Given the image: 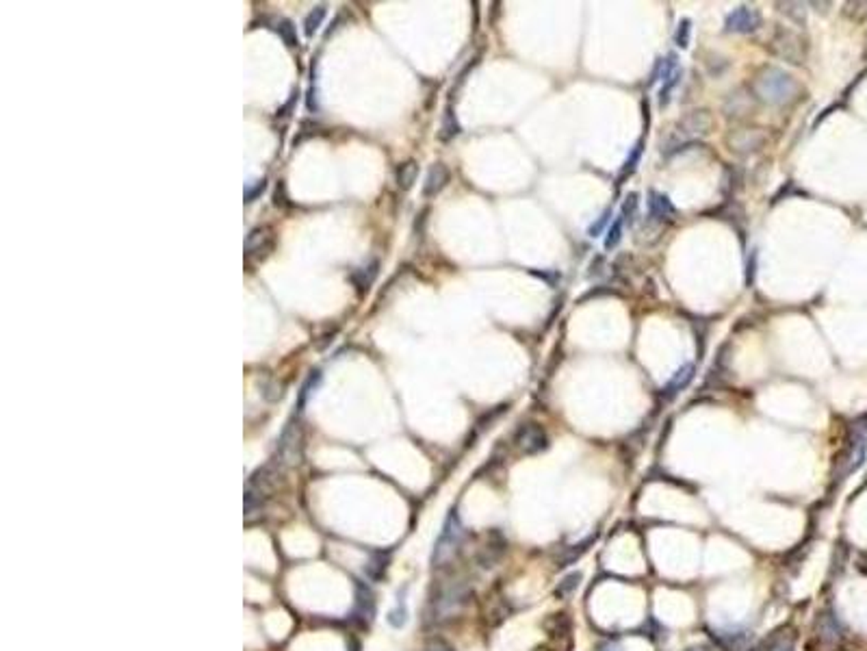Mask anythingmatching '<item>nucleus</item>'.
Instances as JSON below:
<instances>
[{
    "instance_id": "412c9836",
    "label": "nucleus",
    "mask_w": 867,
    "mask_h": 651,
    "mask_svg": "<svg viewBox=\"0 0 867 651\" xmlns=\"http://www.w3.org/2000/svg\"><path fill=\"white\" fill-rule=\"evenodd\" d=\"M638 207H640V196L633 191V193H629L627 198H624L620 217H622V220H627L629 224H633V220H636V215H638Z\"/></svg>"
},
{
    "instance_id": "cd10ccee",
    "label": "nucleus",
    "mask_w": 867,
    "mask_h": 651,
    "mask_svg": "<svg viewBox=\"0 0 867 651\" xmlns=\"http://www.w3.org/2000/svg\"><path fill=\"white\" fill-rule=\"evenodd\" d=\"M265 187H267V185H265V181H258V183H256L252 189H248V191H246V202H248V204H250V202H254V200H256V196H260V193L265 191Z\"/></svg>"
},
{
    "instance_id": "9b49d317",
    "label": "nucleus",
    "mask_w": 867,
    "mask_h": 651,
    "mask_svg": "<svg viewBox=\"0 0 867 651\" xmlns=\"http://www.w3.org/2000/svg\"><path fill=\"white\" fill-rule=\"evenodd\" d=\"M447 183H449V169H447V165H444V163H434V165L427 169V176H425V183H423V196H425V198L438 196V193L444 189Z\"/></svg>"
},
{
    "instance_id": "a878e982",
    "label": "nucleus",
    "mask_w": 867,
    "mask_h": 651,
    "mask_svg": "<svg viewBox=\"0 0 867 651\" xmlns=\"http://www.w3.org/2000/svg\"><path fill=\"white\" fill-rule=\"evenodd\" d=\"M579 579H581V573H570L564 582H560V587H558V591H555V595H558V597L568 595L570 591H575L579 587Z\"/></svg>"
},
{
    "instance_id": "7c9ffc66",
    "label": "nucleus",
    "mask_w": 867,
    "mask_h": 651,
    "mask_svg": "<svg viewBox=\"0 0 867 651\" xmlns=\"http://www.w3.org/2000/svg\"><path fill=\"white\" fill-rule=\"evenodd\" d=\"M685 651H711V647L709 645H696V647H689Z\"/></svg>"
},
{
    "instance_id": "dca6fc26",
    "label": "nucleus",
    "mask_w": 867,
    "mask_h": 651,
    "mask_svg": "<svg viewBox=\"0 0 867 651\" xmlns=\"http://www.w3.org/2000/svg\"><path fill=\"white\" fill-rule=\"evenodd\" d=\"M416 174H419V165H416L414 161L403 163V165L397 169V185H399L401 189H410L412 183L416 181Z\"/></svg>"
},
{
    "instance_id": "2eb2a0df",
    "label": "nucleus",
    "mask_w": 867,
    "mask_h": 651,
    "mask_svg": "<svg viewBox=\"0 0 867 651\" xmlns=\"http://www.w3.org/2000/svg\"><path fill=\"white\" fill-rule=\"evenodd\" d=\"M277 35L282 38V42L287 44V46H297V35H295V26L289 22V20H285V18H277V20H273V26H271Z\"/></svg>"
},
{
    "instance_id": "6ab92c4d",
    "label": "nucleus",
    "mask_w": 867,
    "mask_h": 651,
    "mask_svg": "<svg viewBox=\"0 0 867 651\" xmlns=\"http://www.w3.org/2000/svg\"><path fill=\"white\" fill-rule=\"evenodd\" d=\"M681 77H683V70H679L674 77H670V79L662 85V89H659V107H668V105H670L672 91H674V87L679 85Z\"/></svg>"
},
{
    "instance_id": "aec40b11",
    "label": "nucleus",
    "mask_w": 867,
    "mask_h": 651,
    "mask_svg": "<svg viewBox=\"0 0 867 651\" xmlns=\"http://www.w3.org/2000/svg\"><path fill=\"white\" fill-rule=\"evenodd\" d=\"M375 273H377V263L373 261L369 267H362V269H358L354 276H352V281L356 283V287L358 289H367L371 283H373V278H375Z\"/></svg>"
},
{
    "instance_id": "b1692460",
    "label": "nucleus",
    "mask_w": 867,
    "mask_h": 651,
    "mask_svg": "<svg viewBox=\"0 0 867 651\" xmlns=\"http://www.w3.org/2000/svg\"><path fill=\"white\" fill-rule=\"evenodd\" d=\"M642 148H644V142H638V144L633 146L631 154L627 157V161H624V165H622V172H620V176H627V174H633V169L638 167V163H640V157H642Z\"/></svg>"
},
{
    "instance_id": "1a4fd4ad",
    "label": "nucleus",
    "mask_w": 867,
    "mask_h": 651,
    "mask_svg": "<svg viewBox=\"0 0 867 651\" xmlns=\"http://www.w3.org/2000/svg\"><path fill=\"white\" fill-rule=\"evenodd\" d=\"M271 248H273V237H271V230L265 228V226L250 230V234L246 237V252L250 256L260 259V256L269 254Z\"/></svg>"
},
{
    "instance_id": "9d476101",
    "label": "nucleus",
    "mask_w": 867,
    "mask_h": 651,
    "mask_svg": "<svg viewBox=\"0 0 867 651\" xmlns=\"http://www.w3.org/2000/svg\"><path fill=\"white\" fill-rule=\"evenodd\" d=\"M299 426L291 424V428L282 434L280 445H277V456H280V463H297L295 458H299Z\"/></svg>"
},
{
    "instance_id": "c756f323",
    "label": "nucleus",
    "mask_w": 867,
    "mask_h": 651,
    "mask_svg": "<svg viewBox=\"0 0 867 651\" xmlns=\"http://www.w3.org/2000/svg\"><path fill=\"white\" fill-rule=\"evenodd\" d=\"M599 651H622L616 642H605V645H601L599 647Z\"/></svg>"
},
{
    "instance_id": "f03ea898",
    "label": "nucleus",
    "mask_w": 867,
    "mask_h": 651,
    "mask_svg": "<svg viewBox=\"0 0 867 651\" xmlns=\"http://www.w3.org/2000/svg\"><path fill=\"white\" fill-rule=\"evenodd\" d=\"M464 538V528L460 523V517L456 510L449 512V517L442 526V532L434 545V552H432V565L434 567H442L447 560H451L456 556V552L460 550Z\"/></svg>"
},
{
    "instance_id": "473e14b6",
    "label": "nucleus",
    "mask_w": 867,
    "mask_h": 651,
    "mask_svg": "<svg viewBox=\"0 0 867 651\" xmlns=\"http://www.w3.org/2000/svg\"><path fill=\"white\" fill-rule=\"evenodd\" d=\"M865 61H867V44H865Z\"/></svg>"
},
{
    "instance_id": "2f4dec72",
    "label": "nucleus",
    "mask_w": 867,
    "mask_h": 651,
    "mask_svg": "<svg viewBox=\"0 0 867 651\" xmlns=\"http://www.w3.org/2000/svg\"><path fill=\"white\" fill-rule=\"evenodd\" d=\"M776 651H793V649H791V645H781Z\"/></svg>"
},
{
    "instance_id": "f8f14e48",
    "label": "nucleus",
    "mask_w": 867,
    "mask_h": 651,
    "mask_svg": "<svg viewBox=\"0 0 867 651\" xmlns=\"http://www.w3.org/2000/svg\"><path fill=\"white\" fill-rule=\"evenodd\" d=\"M694 371H696V367H694L691 363H687V365H683L681 369H677L674 375L670 378V383L664 387V397H666V400H672L679 391H683V389L694 380Z\"/></svg>"
},
{
    "instance_id": "393cba45",
    "label": "nucleus",
    "mask_w": 867,
    "mask_h": 651,
    "mask_svg": "<svg viewBox=\"0 0 867 651\" xmlns=\"http://www.w3.org/2000/svg\"><path fill=\"white\" fill-rule=\"evenodd\" d=\"M323 18H326V9H323V7L312 9V13H308V18H306V22H304L306 35H312V33H317V28H319V24H321Z\"/></svg>"
},
{
    "instance_id": "f3484780",
    "label": "nucleus",
    "mask_w": 867,
    "mask_h": 651,
    "mask_svg": "<svg viewBox=\"0 0 867 651\" xmlns=\"http://www.w3.org/2000/svg\"><path fill=\"white\" fill-rule=\"evenodd\" d=\"M779 7V11L781 13H785L787 18H791L796 24H805V16H807V9H805V5L803 3H779L776 5Z\"/></svg>"
},
{
    "instance_id": "423d86ee",
    "label": "nucleus",
    "mask_w": 867,
    "mask_h": 651,
    "mask_svg": "<svg viewBox=\"0 0 867 651\" xmlns=\"http://www.w3.org/2000/svg\"><path fill=\"white\" fill-rule=\"evenodd\" d=\"M516 448L523 454H538L546 448V434L538 424H525L520 426L516 436H514Z\"/></svg>"
},
{
    "instance_id": "c85d7f7f",
    "label": "nucleus",
    "mask_w": 867,
    "mask_h": 651,
    "mask_svg": "<svg viewBox=\"0 0 867 651\" xmlns=\"http://www.w3.org/2000/svg\"><path fill=\"white\" fill-rule=\"evenodd\" d=\"M427 651H456L451 645H447L444 640H434L427 645Z\"/></svg>"
},
{
    "instance_id": "4468645a",
    "label": "nucleus",
    "mask_w": 867,
    "mask_h": 651,
    "mask_svg": "<svg viewBox=\"0 0 867 651\" xmlns=\"http://www.w3.org/2000/svg\"><path fill=\"white\" fill-rule=\"evenodd\" d=\"M748 111H750V96H746L742 89L733 91L731 96L726 98V102H724V113H726V115L740 118V115H746Z\"/></svg>"
},
{
    "instance_id": "a211bd4d",
    "label": "nucleus",
    "mask_w": 867,
    "mask_h": 651,
    "mask_svg": "<svg viewBox=\"0 0 867 651\" xmlns=\"http://www.w3.org/2000/svg\"><path fill=\"white\" fill-rule=\"evenodd\" d=\"M458 132H460L458 120H456L454 111H451V109H447V111H444V115H442V128H440V140H442V142H449V140H451V137H456Z\"/></svg>"
},
{
    "instance_id": "7ed1b4c3",
    "label": "nucleus",
    "mask_w": 867,
    "mask_h": 651,
    "mask_svg": "<svg viewBox=\"0 0 867 651\" xmlns=\"http://www.w3.org/2000/svg\"><path fill=\"white\" fill-rule=\"evenodd\" d=\"M770 48L776 57L793 63V65H800L807 59V46L803 35H798L796 30L791 28H776L774 38L770 42Z\"/></svg>"
},
{
    "instance_id": "20e7f679",
    "label": "nucleus",
    "mask_w": 867,
    "mask_h": 651,
    "mask_svg": "<svg viewBox=\"0 0 867 651\" xmlns=\"http://www.w3.org/2000/svg\"><path fill=\"white\" fill-rule=\"evenodd\" d=\"M763 144H766V132L759 128H735L726 135L728 150L740 157L754 154L757 150L763 148Z\"/></svg>"
},
{
    "instance_id": "39448f33",
    "label": "nucleus",
    "mask_w": 867,
    "mask_h": 651,
    "mask_svg": "<svg viewBox=\"0 0 867 651\" xmlns=\"http://www.w3.org/2000/svg\"><path fill=\"white\" fill-rule=\"evenodd\" d=\"M761 24H763L761 11L757 7H748V5H742V7L733 9L724 20V28L728 33H742V35L759 30Z\"/></svg>"
},
{
    "instance_id": "ddd939ff",
    "label": "nucleus",
    "mask_w": 867,
    "mask_h": 651,
    "mask_svg": "<svg viewBox=\"0 0 867 651\" xmlns=\"http://www.w3.org/2000/svg\"><path fill=\"white\" fill-rule=\"evenodd\" d=\"M464 597H466V593H464L462 589H449V591H444V593L440 595V599L436 601V614L449 616V614L458 612V608L464 604Z\"/></svg>"
},
{
    "instance_id": "0eeeda50",
    "label": "nucleus",
    "mask_w": 867,
    "mask_h": 651,
    "mask_svg": "<svg viewBox=\"0 0 867 651\" xmlns=\"http://www.w3.org/2000/svg\"><path fill=\"white\" fill-rule=\"evenodd\" d=\"M679 132L685 137H707L713 128V118L707 109L689 111L679 120Z\"/></svg>"
},
{
    "instance_id": "5701e85b",
    "label": "nucleus",
    "mask_w": 867,
    "mask_h": 651,
    "mask_svg": "<svg viewBox=\"0 0 867 651\" xmlns=\"http://www.w3.org/2000/svg\"><path fill=\"white\" fill-rule=\"evenodd\" d=\"M689 38H691V20H689V18H683V20L679 22V26H677V33H674V44H677L679 48H687V46H689Z\"/></svg>"
},
{
    "instance_id": "bb28decb",
    "label": "nucleus",
    "mask_w": 867,
    "mask_h": 651,
    "mask_svg": "<svg viewBox=\"0 0 867 651\" xmlns=\"http://www.w3.org/2000/svg\"><path fill=\"white\" fill-rule=\"evenodd\" d=\"M609 220H612V209H605V211L599 215V220L587 228V234H590V237H601V232L605 230V226L609 224Z\"/></svg>"
},
{
    "instance_id": "4be33fe9",
    "label": "nucleus",
    "mask_w": 867,
    "mask_h": 651,
    "mask_svg": "<svg viewBox=\"0 0 867 651\" xmlns=\"http://www.w3.org/2000/svg\"><path fill=\"white\" fill-rule=\"evenodd\" d=\"M622 226H624V220H622V217H616V220L612 222V226L607 228V237H605V250H614V248L620 244V239H622Z\"/></svg>"
},
{
    "instance_id": "6e6552de",
    "label": "nucleus",
    "mask_w": 867,
    "mask_h": 651,
    "mask_svg": "<svg viewBox=\"0 0 867 651\" xmlns=\"http://www.w3.org/2000/svg\"><path fill=\"white\" fill-rule=\"evenodd\" d=\"M648 217L653 222H670L677 217V209L674 204L670 202V198L666 193H659V191H650L648 193Z\"/></svg>"
},
{
    "instance_id": "f257e3e1",
    "label": "nucleus",
    "mask_w": 867,
    "mask_h": 651,
    "mask_svg": "<svg viewBox=\"0 0 867 651\" xmlns=\"http://www.w3.org/2000/svg\"><path fill=\"white\" fill-rule=\"evenodd\" d=\"M803 87L789 72L781 70V67L768 65L752 79V96L759 98L761 102L776 107H787L791 102L798 100Z\"/></svg>"
}]
</instances>
